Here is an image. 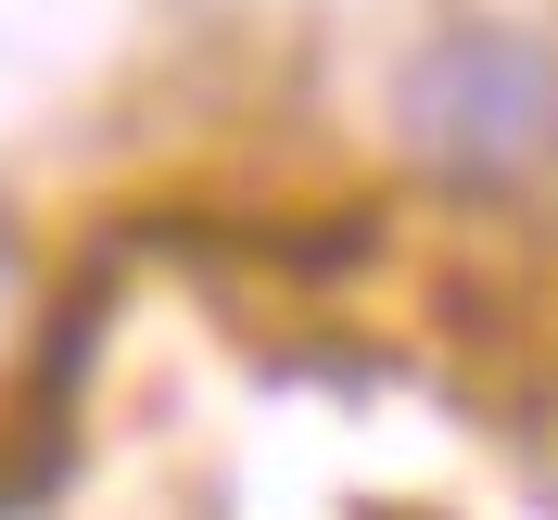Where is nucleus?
<instances>
[{"instance_id": "f257e3e1", "label": "nucleus", "mask_w": 558, "mask_h": 520, "mask_svg": "<svg viewBox=\"0 0 558 520\" xmlns=\"http://www.w3.org/2000/svg\"><path fill=\"white\" fill-rule=\"evenodd\" d=\"M393 128L407 166L470 191V204H521L558 178V38L546 26H445L418 38L393 76Z\"/></svg>"}, {"instance_id": "f03ea898", "label": "nucleus", "mask_w": 558, "mask_h": 520, "mask_svg": "<svg viewBox=\"0 0 558 520\" xmlns=\"http://www.w3.org/2000/svg\"><path fill=\"white\" fill-rule=\"evenodd\" d=\"M13 330H26V229L0 216V343H13Z\"/></svg>"}]
</instances>
